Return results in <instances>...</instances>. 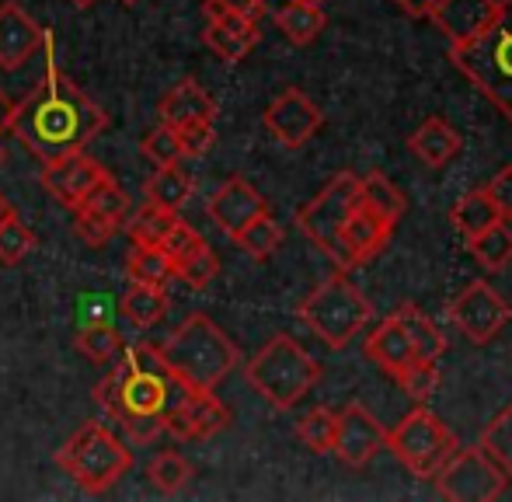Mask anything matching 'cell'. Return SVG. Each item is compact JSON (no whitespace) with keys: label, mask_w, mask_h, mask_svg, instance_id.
Returning <instances> with one entry per match:
<instances>
[{"label":"cell","mask_w":512,"mask_h":502,"mask_svg":"<svg viewBox=\"0 0 512 502\" xmlns=\"http://www.w3.org/2000/svg\"><path fill=\"white\" fill-rule=\"evenodd\" d=\"M11 213H14V206L7 203V196H4V192H0V224H4V220L11 217Z\"/></svg>","instance_id":"f907efd6"},{"label":"cell","mask_w":512,"mask_h":502,"mask_svg":"<svg viewBox=\"0 0 512 502\" xmlns=\"http://www.w3.org/2000/svg\"><path fill=\"white\" fill-rule=\"evenodd\" d=\"M140 150H143V157H150V161L157 164V168H161V164H175L185 157L182 140H178V129L168 123L150 129V133L140 140Z\"/></svg>","instance_id":"ab89813d"},{"label":"cell","mask_w":512,"mask_h":502,"mask_svg":"<svg viewBox=\"0 0 512 502\" xmlns=\"http://www.w3.org/2000/svg\"><path fill=\"white\" fill-rule=\"evenodd\" d=\"M35 245H39V241H35L32 227H28L18 213H11V217L0 224V265L25 262V258L35 251Z\"/></svg>","instance_id":"8d00e7d4"},{"label":"cell","mask_w":512,"mask_h":502,"mask_svg":"<svg viewBox=\"0 0 512 502\" xmlns=\"http://www.w3.org/2000/svg\"><path fill=\"white\" fill-rule=\"evenodd\" d=\"M216 272H220V262H216V255L209 245L189 251V255H178L175 262H171V276L182 279L189 290H206V286L216 279Z\"/></svg>","instance_id":"d590c367"},{"label":"cell","mask_w":512,"mask_h":502,"mask_svg":"<svg viewBox=\"0 0 512 502\" xmlns=\"http://www.w3.org/2000/svg\"><path fill=\"white\" fill-rule=\"evenodd\" d=\"M509 475L485 447L453 450L450 461L436 471V489L450 502H492L506 492Z\"/></svg>","instance_id":"9c48e42d"},{"label":"cell","mask_w":512,"mask_h":502,"mask_svg":"<svg viewBox=\"0 0 512 502\" xmlns=\"http://www.w3.org/2000/svg\"><path fill=\"white\" fill-rule=\"evenodd\" d=\"M297 436L307 450L314 454H328L331 443H335V412L331 408H314L304 419L297 422Z\"/></svg>","instance_id":"74e56055"},{"label":"cell","mask_w":512,"mask_h":502,"mask_svg":"<svg viewBox=\"0 0 512 502\" xmlns=\"http://www.w3.org/2000/svg\"><path fill=\"white\" fill-rule=\"evenodd\" d=\"M307 4H321V0H307Z\"/></svg>","instance_id":"db71d44e"},{"label":"cell","mask_w":512,"mask_h":502,"mask_svg":"<svg viewBox=\"0 0 512 502\" xmlns=\"http://www.w3.org/2000/svg\"><path fill=\"white\" fill-rule=\"evenodd\" d=\"M119 422L126 426V433L133 443H154L157 436L164 433L161 415H129V419H119Z\"/></svg>","instance_id":"bcb514c9"},{"label":"cell","mask_w":512,"mask_h":502,"mask_svg":"<svg viewBox=\"0 0 512 502\" xmlns=\"http://www.w3.org/2000/svg\"><path fill=\"white\" fill-rule=\"evenodd\" d=\"M147 478L157 492H164V496H178V492L189 485L192 464L185 461L182 454H175V450H164V454H157L154 461H150Z\"/></svg>","instance_id":"e575fe53"},{"label":"cell","mask_w":512,"mask_h":502,"mask_svg":"<svg viewBox=\"0 0 512 502\" xmlns=\"http://www.w3.org/2000/svg\"><path fill=\"white\" fill-rule=\"evenodd\" d=\"M70 213H74V234L77 238L88 241L91 248H98V245H105L119 227H126L133 206H129L126 189H122L112 175H105L102 182H98Z\"/></svg>","instance_id":"30bf717a"},{"label":"cell","mask_w":512,"mask_h":502,"mask_svg":"<svg viewBox=\"0 0 512 502\" xmlns=\"http://www.w3.org/2000/svg\"><path fill=\"white\" fill-rule=\"evenodd\" d=\"M265 210H269V203L262 199V192L237 175L227 178V182L213 192V199H209V217H213V224L220 227L227 238H234L244 224H251V220Z\"/></svg>","instance_id":"ac0fdd59"},{"label":"cell","mask_w":512,"mask_h":502,"mask_svg":"<svg viewBox=\"0 0 512 502\" xmlns=\"http://www.w3.org/2000/svg\"><path fill=\"white\" fill-rule=\"evenodd\" d=\"M0 161H4V150H0Z\"/></svg>","instance_id":"11a10c76"},{"label":"cell","mask_w":512,"mask_h":502,"mask_svg":"<svg viewBox=\"0 0 512 502\" xmlns=\"http://www.w3.org/2000/svg\"><path fill=\"white\" fill-rule=\"evenodd\" d=\"M495 4L499 0H439L429 18L436 21V28L450 42H464L488 25V18L495 14Z\"/></svg>","instance_id":"7402d4cb"},{"label":"cell","mask_w":512,"mask_h":502,"mask_svg":"<svg viewBox=\"0 0 512 502\" xmlns=\"http://www.w3.org/2000/svg\"><path fill=\"white\" fill-rule=\"evenodd\" d=\"M391 234H394V224L377 217V213L359 199L356 213L349 217V224H345V231H342V241H338L335 262L342 265V269H359V265H366L373 255H380V248L391 241Z\"/></svg>","instance_id":"e0dca14e"},{"label":"cell","mask_w":512,"mask_h":502,"mask_svg":"<svg viewBox=\"0 0 512 502\" xmlns=\"http://www.w3.org/2000/svg\"><path fill=\"white\" fill-rule=\"evenodd\" d=\"M366 356H370V360L377 363L384 374H391L394 380L405 377L408 370L418 363L415 360V346H411L405 325H401L394 314L370 335V339H366Z\"/></svg>","instance_id":"44dd1931"},{"label":"cell","mask_w":512,"mask_h":502,"mask_svg":"<svg viewBox=\"0 0 512 502\" xmlns=\"http://www.w3.org/2000/svg\"><path fill=\"white\" fill-rule=\"evenodd\" d=\"M248 374V384L269 401L272 408H293L300 398L310 391V387L321 380V363L300 346L290 335H276L269 339L251 363L244 367Z\"/></svg>","instance_id":"277c9868"},{"label":"cell","mask_w":512,"mask_h":502,"mask_svg":"<svg viewBox=\"0 0 512 502\" xmlns=\"http://www.w3.org/2000/svg\"><path fill=\"white\" fill-rule=\"evenodd\" d=\"M14 109H18V102H14L7 91H0V133H7V129H11Z\"/></svg>","instance_id":"681fc988"},{"label":"cell","mask_w":512,"mask_h":502,"mask_svg":"<svg viewBox=\"0 0 512 502\" xmlns=\"http://www.w3.org/2000/svg\"><path fill=\"white\" fill-rule=\"evenodd\" d=\"M213 11H230V14H241V18H255L265 11V0H206V14Z\"/></svg>","instance_id":"7dc6e473"},{"label":"cell","mask_w":512,"mask_h":502,"mask_svg":"<svg viewBox=\"0 0 512 502\" xmlns=\"http://www.w3.org/2000/svg\"><path fill=\"white\" fill-rule=\"evenodd\" d=\"M485 192L495 203V210H499V217L512 220V164H506V168H502L499 175L485 185Z\"/></svg>","instance_id":"ee69618b"},{"label":"cell","mask_w":512,"mask_h":502,"mask_svg":"<svg viewBox=\"0 0 512 502\" xmlns=\"http://www.w3.org/2000/svg\"><path fill=\"white\" fill-rule=\"evenodd\" d=\"M178 140H182L185 157H206L216 143V126L213 123H189L178 126Z\"/></svg>","instance_id":"60d3db41"},{"label":"cell","mask_w":512,"mask_h":502,"mask_svg":"<svg viewBox=\"0 0 512 502\" xmlns=\"http://www.w3.org/2000/svg\"><path fill=\"white\" fill-rule=\"evenodd\" d=\"M387 447L394 450L401 464L415 478H436V471L450 461V454L457 450V440L446 429V422L429 408H415L408 412L398 426L387 433Z\"/></svg>","instance_id":"52a82bcc"},{"label":"cell","mask_w":512,"mask_h":502,"mask_svg":"<svg viewBox=\"0 0 512 502\" xmlns=\"http://www.w3.org/2000/svg\"><path fill=\"white\" fill-rule=\"evenodd\" d=\"M276 25H279V32L293 42V46H310V42L324 32L328 18H324V11L317 4H307V0H290V4L276 14Z\"/></svg>","instance_id":"d4e9b609"},{"label":"cell","mask_w":512,"mask_h":502,"mask_svg":"<svg viewBox=\"0 0 512 502\" xmlns=\"http://www.w3.org/2000/svg\"><path fill=\"white\" fill-rule=\"evenodd\" d=\"M46 74L18 102L11 119V133L39 157L42 164L67 157L74 150H88V143L108 126L102 105H95L56 63L53 35L46 32Z\"/></svg>","instance_id":"6da1fadb"},{"label":"cell","mask_w":512,"mask_h":502,"mask_svg":"<svg viewBox=\"0 0 512 502\" xmlns=\"http://www.w3.org/2000/svg\"><path fill=\"white\" fill-rule=\"evenodd\" d=\"M387 433L377 422V415L366 405L352 401L342 412L335 415V443H331V454H338V461H345L349 468H363L377 457V450L384 447Z\"/></svg>","instance_id":"8fae6325"},{"label":"cell","mask_w":512,"mask_h":502,"mask_svg":"<svg viewBox=\"0 0 512 502\" xmlns=\"http://www.w3.org/2000/svg\"><path fill=\"white\" fill-rule=\"evenodd\" d=\"M42 39H46V28L25 7L14 0L0 4V70H7V74L21 70L39 53Z\"/></svg>","instance_id":"2e32d148"},{"label":"cell","mask_w":512,"mask_h":502,"mask_svg":"<svg viewBox=\"0 0 512 502\" xmlns=\"http://www.w3.org/2000/svg\"><path fill=\"white\" fill-rule=\"evenodd\" d=\"M206 245V238L196 231V227H189L182 217L175 220V227L168 231V238L161 241V248L168 251V258L175 262L178 255H189V251H196V248H203Z\"/></svg>","instance_id":"b9f144b4"},{"label":"cell","mask_w":512,"mask_h":502,"mask_svg":"<svg viewBox=\"0 0 512 502\" xmlns=\"http://www.w3.org/2000/svg\"><path fill=\"white\" fill-rule=\"evenodd\" d=\"M262 123L279 143H283L286 150H300L310 136L324 126V116H321V109H317V105L304 95V91L286 88L283 95H279L276 102L265 109Z\"/></svg>","instance_id":"4fadbf2b"},{"label":"cell","mask_w":512,"mask_h":502,"mask_svg":"<svg viewBox=\"0 0 512 502\" xmlns=\"http://www.w3.org/2000/svg\"><path fill=\"white\" fill-rule=\"evenodd\" d=\"M192 196V175L182 164H161L154 178L147 182V203L164 206V210H182Z\"/></svg>","instance_id":"4316f807"},{"label":"cell","mask_w":512,"mask_h":502,"mask_svg":"<svg viewBox=\"0 0 512 502\" xmlns=\"http://www.w3.org/2000/svg\"><path fill=\"white\" fill-rule=\"evenodd\" d=\"M394 318H398L401 325H405L411 346H415V360H418V363H439V356L446 353L443 332H439V328L432 325V321L425 318V314L418 311L415 304H405L398 314H394Z\"/></svg>","instance_id":"484cf974"},{"label":"cell","mask_w":512,"mask_h":502,"mask_svg":"<svg viewBox=\"0 0 512 502\" xmlns=\"http://www.w3.org/2000/svg\"><path fill=\"white\" fill-rule=\"evenodd\" d=\"M398 384L405 387V391H408L415 401H425V398H429V394L439 387V370H436V363H415V367H411L405 377H398Z\"/></svg>","instance_id":"7bdbcfd3"},{"label":"cell","mask_w":512,"mask_h":502,"mask_svg":"<svg viewBox=\"0 0 512 502\" xmlns=\"http://www.w3.org/2000/svg\"><path fill=\"white\" fill-rule=\"evenodd\" d=\"M408 147H411V154L425 164V168H443V164H450L453 157L460 154L464 140H460V133L446 123V119L429 116L422 126L415 129V133L408 136Z\"/></svg>","instance_id":"603a6c76"},{"label":"cell","mask_w":512,"mask_h":502,"mask_svg":"<svg viewBox=\"0 0 512 502\" xmlns=\"http://www.w3.org/2000/svg\"><path fill=\"white\" fill-rule=\"evenodd\" d=\"M359 199H363V189H359V175L352 171H338L321 192L297 213L300 231L314 241L324 255L335 258L338 255V241H342V231L349 224V217L356 213Z\"/></svg>","instance_id":"ba28073f"},{"label":"cell","mask_w":512,"mask_h":502,"mask_svg":"<svg viewBox=\"0 0 512 502\" xmlns=\"http://www.w3.org/2000/svg\"><path fill=\"white\" fill-rule=\"evenodd\" d=\"M234 241L248 251L251 258L262 262V258L276 255V248L283 245V227H279L276 220L269 217V210H265V213H258L251 224H244L241 231L234 234Z\"/></svg>","instance_id":"1f68e13d"},{"label":"cell","mask_w":512,"mask_h":502,"mask_svg":"<svg viewBox=\"0 0 512 502\" xmlns=\"http://www.w3.org/2000/svg\"><path fill=\"white\" fill-rule=\"evenodd\" d=\"M98 321H112V300L102 293H84L81 304H77V328L98 325Z\"/></svg>","instance_id":"f6af8a7d"},{"label":"cell","mask_w":512,"mask_h":502,"mask_svg":"<svg viewBox=\"0 0 512 502\" xmlns=\"http://www.w3.org/2000/svg\"><path fill=\"white\" fill-rule=\"evenodd\" d=\"M394 4L405 14H411V18H425V14H432V7H436L439 0H394Z\"/></svg>","instance_id":"c3c4849f"},{"label":"cell","mask_w":512,"mask_h":502,"mask_svg":"<svg viewBox=\"0 0 512 502\" xmlns=\"http://www.w3.org/2000/svg\"><path fill=\"white\" fill-rule=\"evenodd\" d=\"M74 7H91V4H98V0H70Z\"/></svg>","instance_id":"816d5d0a"},{"label":"cell","mask_w":512,"mask_h":502,"mask_svg":"<svg viewBox=\"0 0 512 502\" xmlns=\"http://www.w3.org/2000/svg\"><path fill=\"white\" fill-rule=\"evenodd\" d=\"M203 42L223 63H241L258 46V21L230 11H213L206 14Z\"/></svg>","instance_id":"d6986e66"},{"label":"cell","mask_w":512,"mask_h":502,"mask_svg":"<svg viewBox=\"0 0 512 502\" xmlns=\"http://www.w3.org/2000/svg\"><path fill=\"white\" fill-rule=\"evenodd\" d=\"M467 248H471L474 258H478L481 269H488V272L506 269L512 262V227L506 220H495L492 227H485L481 234L467 238Z\"/></svg>","instance_id":"83f0119b"},{"label":"cell","mask_w":512,"mask_h":502,"mask_svg":"<svg viewBox=\"0 0 512 502\" xmlns=\"http://www.w3.org/2000/svg\"><path fill=\"white\" fill-rule=\"evenodd\" d=\"M509 314V304L492 290V283H471L453 304V321L474 346L492 342L506 328Z\"/></svg>","instance_id":"7c38bea8"},{"label":"cell","mask_w":512,"mask_h":502,"mask_svg":"<svg viewBox=\"0 0 512 502\" xmlns=\"http://www.w3.org/2000/svg\"><path fill=\"white\" fill-rule=\"evenodd\" d=\"M359 189H363V203L370 206L377 217H384L387 224L398 227V220L405 217V196H401V189L391 182L387 175H380V171H370L366 178H359Z\"/></svg>","instance_id":"f1b7e54d"},{"label":"cell","mask_w":512,"mask_h":502,"mask_svg":"<svg viewBox=\"0 0 512 502\" xmlns=\"http://www.w3.org/2000/svg\"><path fill=\"white\" fill-rule=\"evenodd\" d=\"M450 220L467 241V238H474V234L485 231V227H492L495 220H502V217H499V210H495L492 199H488V192L478 189V192H467L464 199H457V206L450 210Z\"/></svg>","instance_id":"4dcf8cb0"},{"label":"cell","mask_w":512,"mask_h":502,"mask_svg":"<svg viewBox=\"0 0 512 502\" xmlns=\"http://www.w3.org/2000/svg\"><path fill=\"white\" fill-rule=\"evenodd\" d=\"M105 175L108 171L88 154V150H74V154L56 157V161L46 164V171H42V185H46V192L56 199V203L67 206V210H74V206L81 203V199L88 196V192L95 189Z\"/></svg>","instance_id":"5bb4252c"},{"label":"cell","mask_w":512,"mask_h":502,"mask_svg":"<svg viewBox=\"0 0 512 502\" xmlns=\"http://www.w3.org/2000/svg\"><path fill=\"white\" fill-rule=\"evenodd\" d=\"M164 433L178 436V440H209V436L223 433L230 426V412L213 391H199L192 387V394L175 408L164 412Z\"/></svg>","instance_id":"9a60e30c"},{"label":"cell","mask_w":512,"mask_h":502,"mask_svg":"<svg viewBox=\"0 0 512 502\" xmlns=\"http://www.w3.org/2000/svg\"><path fill=\"white\" fill-rule=\"evenodd\" d=\"M481 447H485L488 454L502 464V471L512 478V405L506 408V412L495 415V419L485 426V433H481Z\"/></svg>","instance_id":"f35d334b"},{"label":"cell","mask_w":512,"mask_h":502,"mask_svg":"<svg viewBox=\"0 0 512 502\" xmlns=\"http://www.w3.org/2000/svg\"><path fill=\"white\" fill-rule=\"evenodd\" d=\"M56 464L74 478L77 489L98 496L112 489L119 478H126V471L133 468V450L102 422H88L63 443Z\"/></svg>","instance_id":"5b68a950"},{"label":"cell","mask_w":512,"mask_h":502,"mask_svg":"<svg viewBox=\"0 0 512 502\" xmlns=\"http://www.w3.org/2000/svg\"><path fill=\"white\" fill-rule=\"evenodd\" d=\"M161 360L168 363V370H175L182 380H189L199 391H216L223 380L230 377V370L241 363L237 346L227 339L220 325L206 318V314H192L182 325L171 332L168 342L157 346Z\"/></svg>","instance_id":"3957f363"},{"label":"cell","mask_w":512,"mask_h":502,"mask_svg":"<svg viewBox=\"0 0 512 502\" xmlns=\"http://www.w3.org/2000/svg\"><path fill=\"white\" fill-rule=\"evenodd\" d=\"M119 4H126V7H133V4H140V0H119Z\"/></svg>","instance_id":"f5cc1de1"},{"label":"cell","mask_w":512,"mask_h":502,"mask_svg":"<svg viewBox=\"0 0 512 502\" xmlns=\"http://www.w3.org/2000/svg\"><path fill=\"white\" fill-rule=\"evenodd\" d=\"M157 116L168 126H189V123H213L216 102L209 98V91L192 77H182L178 84H171L164 91V98L157 102Z\"/></svg>","instance_id":"ffe728a7"},{"label":"cell","mask_w":512,"mask_h":502,"mask_svg":"<svg viewBox=\"0 0 512 502\" xmlns=\"http://www.w3.org/2000/svg\"><path fill=\"white\" fill-rule=\"evenodd\" d=\"M450 60L512 123V0H499L478 35L450 42Z\"/></svg>","instance_id":"7a4b0ae2"},{"label":"cell","mask_w":512,"mask_h":502,"mask_svg":"<svg viewBox=\"0 0 512 502\" xmlns=\"http://www.w3.org/2000/svg\"><path fill=\"white\" fill-rule=\"evenodd\" d=\"M178 210H164V206L143 203V210L129 213L126 220V234L133 245H161L168 238V231L175 227Z\"/></svg>","instance_id":"f546056e"},{"label":"cell","mask_w":512,"mask_h":502,"mask_svg":"<svg viewBox=\"0 0 512 502\" xmlns=\"http://www.w3.org/2000/svg\"><path fill=\"white\" fill-rule=\"evenodd\" d=\"M122 332L112 321H98V325H84L77 328V353L88 356L95 363H108L122 353Z\"/></svg>","instance_id":"d6a6232c"},{"label":"cell","mask_w":512,"mask_h":502,"mask_svg":"<svg viewBox=\"0 0 512 502\" xmlns=\"http://www.w3.org/2000/svg\"><path fill=\"white\" fill-rule=\"evenodd\" d=\"M300 318L328 349H345L370 321V300L345 272H338L300 304Z\"/></svg>","instance_id":"8992f818"},{"label":"cell","mask_w":512,"mask_h":502,"mask_svg":"<svg viewBox=\"0 0 512 502\" xmlns=\"http://www.w3.org/2000/svg\"><path fill=\"white\" fill-rule=\"evenodd\" d=\"M168 311V293L164 286H150V283H133L119 300V314L126 321H133L136 328H150L164 318Z\"/></svg>","instance_id":"cb8c5ba5"},{"label":"cell","mask_w":512,"mask_h":502,"mask_svg":"<svg viewBox=\"0 0 512 502\" xmlns=\"http://www.w3.org/2000/svg\"><path fill=\"white\" fill-rule=\"evenodd\" d=\"M126 272L133 283L164 286L171 279V258L161 245H133V255L126 262Z\"/></svg>","instance_id":"836d02e7"}]
</instances>
